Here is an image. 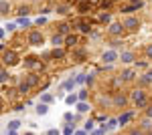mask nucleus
I'll list each match as a JSON object with an SVG mask.
<instances>
[{
  "label": "nucleus",
  "mask_w": 152,
  "mask_h": 135,
  "mask_svg": "<svg viewBox=\"0 0 152 135\" xmlns=\"http://www.w3.org/2000/svg\"><path fill=\"white\" fill-rule=\"evenodd\" d=\"M132 101L136 103L138 107H146L148 105V97H146V93L142 89H136V91H132Z\"/></svg>",
  "instance_id": "obj_1"
},
{
  "label": "nucleus",
  "mask_w": 152,
  "mask_h": 135,
  "mask_svg": "<svg viewBox=\"0 0 152 135\" xmlns=\"http://www.w3.org/2000/svg\"><path fill=\"white\" fill-rule=\"evenodd\" d=\"M28 45H33V46L43 45V34L39 32V30H31L28 32Z\"/></svg>",
  "instance_id": "obj_2"
},
{
  "label": "nucleus",
  "mask_w": 152,
  "mask_h": 135,
  "mask_svg": "<svg viewBox=\"0 0 152 135\" xmlns=\"http://www.w3.org/2000/svg\"><path fill=\"white\" fill-rule=\"evenodd\" d=\"M2 61H4V65H14V63H16V53H14V51H4Z\"/></svg>",
  "instance_id": "obj_3"
},
{
  "label": "nucleus",
  "mask_w": 152,
  "mask_h": 135,
  "mask_svg": "<svg viewBox=\"0 0 152 135\" xmlns=\"http://www.w3.org/2000/svg\"><path fill=\"white\" fill-rule=\"evenodd\" d=\"M138 26H140V22H138V18H134V16L126 18V22H124V28H130V30H136Z\"/></svg>",
  "instance_id": "obj_4"
},
{
  "label": "nucleus",
  "mask_w": 152,
  "mask_h": 135,
  "mask_svg": "<svg viewBox=\"0 0 152 135\" xmlns=\"http://www.w3.org/2000/svg\"><path fill=\"white\" fill-rule=\"evenodd\" d=\"M118 58V53H114V51H107V53H104V63H114Z\"/></svg>",
  "instance_id": "obj_5"
},
{
  "label": "nucleus",
  "mask_w": 152,
  "mask_h": 135,
  "mask_svg": "<svg viewBox=\"0 0 152 135\" xmlns=\"http://www.w3.org/2000/svg\"><path fill=\"white\" fill-rule=\"evenodd\" d=\"M132 79H134V71H132V69H128V71L122 73V81H132Z\"/></svg>",
  "instance_id": "obj_6"
},
{
  "label": "nucleus",
  "mask_w": 152,
  "mask_h": 135,
  "mask_svg": "<svg viewBox=\"0 0 152 135\" xmlns=\"http://www.w3.org/2000/svg\"><path fill=\"white\" fill-rule=\"evenodd\" d=\"M120 58H122V63H132V61H134V55H132V53H122Z\"/></svg>",
  "instance_id": "obj_7"
},
{
  "label": "nucleus",
  "mask_w": 152,
  "mask_h": 135,
  "mask_svg": "<svg viewBox=\"0 0 152 135\" xmlns=\"http://www.w3.org/2000/svg\"><path fill=\"white\" fill-rule=\"evenodd\" d=\"M37 113H39V115H45V113H47V103H39V105H37Z\"/></svg>",
  "instance_id": "obj_8"
},
{
  "label": "nucleus",
  "mask_w": 152,
  "mask_h": 135,
  "mask_svg": "<svg viewBox=\"0 0 152 135\" xmlns=\"http://www.w3.org/2000/svg\"><path fill=\"white\" fill-rule=\"evenodd\" d=\"M110 32L112 34H120L122 32V24H112V26H110Z\"/></svg>",
  "instance_id": "obj_9"
},
{
  "label": "nucleus",
  "mask_w": 152,
  "mask_h": 135,
  "mask_svg": "<svg viewBox=\"0 0 152 135\" xmlns=\"http://www.w3.org/2000/svg\"><path fill=\"white\" fill-rule=\"evenodd\" d=\"M26 67L28 69H37V67H41V63H37V58H28V61H26Z\"/></svg>",
  "instance_id": "obj_10"
},
{
  "label": "nucleus",
  "mask_w": 152,
  "mask_h": 135,
  "mask_svg": "<svg viewBox=\"0 0 152 135\" xmlns=\"http://www.w3.org/2000/svg\"><path fill=\"white\" fill-rule=\"evenodd\" d=\"M130 119H132V115H130V113H126V115H122V117L118 119V123H120V125H124V123H128Z\"/></svg>",
  "instance_id": "obj_11"
},
{
  "label": "nucleus",
  "mask_w": 152,
  "mask_h": 135,
  "mask_svg": "<svg viewBox=\"0 0 152 135\" xmlns=\"http://www.w3.org/2000/svg\"><path fill=\"white\" fill-rule=\"evenodd\" d=\"M26 83H28L31 87H33V85H37V83H39V79H37V75H28V77H26Z\"/></svg>",
  "instance_id": "obj_12"
},
{
  "label": "nucleus",
  "mask_w": 152,
  "mask_h": 135,
  "mask_svg": "<svg viewBox=\"0 0 152 135\" xmlns=\"http://www.w3.org/2000/svg\"><path fill=\"white\" fill-rule=\"evenodd\" d=\"M65 43H67V46H75V45H77V36H67Z\"/></svg>",
  "instance_id": "obj_13"
},
{
  "label": "nucleus",
  "mask_w": 152,
  "mask_h": 135,
  "mask_svg": "<svg viewBox=\"0 0 152 135\" xmlns=\"http://www.w3.org/2000/svg\"><path fill=\"white\" fill-rule=\"evenodd\" d=\"M87 109H89V107H87V103H85V101H81L79 105H77V111H79V113H85Z\"/></svg>",
  "instance_id": "obj_14"
},
{
  "label": "nucleus",
  "mask_w": 152,
  "mask_h": 135,
  "mask_svg": "<svg viewBox=\"0 0 152 135\" xmlns=\"http://www.w3.org/2000/svg\"><path fill=\"white\" fill-rule=\"evenodd\" d=\"M63 55H65V53H63L61 48H55V51L51 53V56H53V58H61V56H63Z\"/></svg>",
  "instance_id": "obj_15"
},
{
  "label": "nucleus",
  "mask_w": 152,
  "mask_h": 135,
  "mask_svg": "<svg viewBox=\"0 0 152 135\" xmlns=\"http://www.w3.org/2000/svg\"><path fill=\"white\" fill-rule=\"evenodd\" d=\"M28 89H31V85H28V83H20V87H18V91H20V93H28Z\"/></svg>",
  "instance_id": "obj_16"
},
{
  "label": "nucleus",
  "mask_w": 152,
  "mask_h": 135,
  "mask_svg": "<svg viewBox=\"0 0 152 135\" xmlns=\"http://www.w3.org/2000/svg\"><path fill=\"white\" fill-rule=\"evenodd\" d=\"M8 127H10V131H14V129H18V127H20V121H10Z\"/></svg>",
  "instance_id": "obj_17"
},
{
  "label": "nucleus",
  "mask_w": 152,
  "mask_h": 135,
  "mask_svg": "<svg viewBox=\"0 0 152 135\" xmlns=\"http://www.w3.org/2000/svg\"><path fill=\"white\" fill-rule=\"evenodd\" d=\"M41 101H43V103H51V101H53V97H51L49 93H45V95L41 97Z\"/></svg>",
  "instance_id": "obj_18"
},
{
  "label": "nucleus",
  "mask_w": 152,
  "mask_h": 135,
  "mask_svg": "<svg viewBox=\"0 0 152 135\" xmlns=\"http://www.w3.org/2000/svg\"><path fill=\"white\" fill-rule=\"evenodd\" d=\"M116 105H126V97H120V95H116Z\"/></svg>",
  "instance_id": "obj_19"
},
{
  "label": "nucleus",
  "mask_w": 152,
  "mask_h": 135,
  "mask_svg": "<svg viewBox=\"0 0 152 135\" xmlns=\"http://www.w3.org/2000/svg\"><path fill=\"white\" fill-rule=\"evenodd\" d=\"M6 79H8V73H6V69H2V73H0V81L6 83Z\"/></svg>",
  "instance_id": "obj_20"
},
{
  "label": "nucleus",
  "mask_w": 152,
  "mask_h": 135,
  "mask_svg": "<svg viewBox=\"0 0 152 135\" xmlns=\"http://www.w3.org/2000/svg\"><path fill=\"white\" fill-rule=\"evenodd\" d=\"M0 8H2V14H6V12H8V4H6V0H2Z\"/></svg>",
  "instance_id": "obj_21"
},
{
  "label": "nucleus",
  "mask_w": 152,
  "mask_h": 135,
  "mask_svg": "<svg viewBox=\"0 0 152 135\" xmlns=\"http://www.w3.org/2000/svg\"><path fill=\"white\" fill-rule=\"evenodd\" d=\"M67 30H69V26H67V24H61V26H59V32H61V34H65Z\"/></svg>",
  "instance_id": "obj_22"
},
{
  "label": "nucleus",
  "mask_w": 152,
  "mask_h": 135,
  "mask_svg": "<svg viewBox=\"0 0 152 135\" xmlns=\"http://www.w3.org/2000/svg\"><path fill=\"white\" fill-rule=\"evenodd\" d=\"M144 79H146V83H152V71H148V73L144 75Z\"/></svg>",
  "instance_id": "obj_23"
},
{
  "label": "nucleus",
  "mask_w": 152,
  "mask_h": 135,
  "mask_svg": "<svg viewBox=\"0 0 152 135\" xmlns=\"http://www.w3.org/2000/svg\"><path fill=\"white\" fill-rule=\"evenodd\" d=\"M75 101H77V97H75V95H69V97H67V103H69V105H71V103H75Z\"/></svg>",
  "instance_id": "obj_24"
},
{
  "label": "nucleus",
  "mask_w": 152,
  "mask_h": 135,
  "mask_svg": "<svg viewBox=\"0 0 152 135\" xmlns=\"http://www.w3.org/2000/svg\"><path fill=\"white\" fill-rule=\"evenodd\" d=\"M94 129V121H89V123H85V131H91Z\"/></svg>",
  "instance_id": "obj_25"
},
{
  "label": "nucleus",
  "mask_w": 152,
  "mask_h": 135,
  "mask_svg": "<svg viewBox=\"0 0 152 135\" xmlns=\"http://www.w3.org/2000/svg\"><path fill=\"white\" fill-rule=\"evenodd\" d=\"M53 45H55V46L61 45V36H53Z\"/></svg>",
  "instance_id": "obj_26"
},
{
  "label": "nucleus",
  "mask_w": 152,
  "mask_h": 135,
  "mask_svg": "<svg viewBox=\"0 0 152 135\" xmlns=\"http://www.w3.org/2000/svg\"><path fill=\"white\" fill-rule=\"evenodd\" d=\"M79 99H81V101L87 99V91H81V93H79Z\"/></svg>",
  "instance_id": "obj_27"
},
{
  "label": "nucleus",
  "mask_w": 152,
  "mask_h": 135,
  "mask_svg": "<svg viewBox=\"0 0 152 135\" xmlns=\"http://www.w3.org/2000/svg\"><path fill=\"white\" fill-rule=\"evenodd\" d=\"M146 115H148V117L152 119V105H148V109H146Z\"/></svg>",
  "instance_id": "obj_28"
},
{
  "label": "nucleus",
  "mask_w": 152,
  "mask_h": 135,
  "mask_svg": "<svg viewBox=\"0 0 152 135\" xmlns=\"http://www.w3.org/2000/svg\"><path fill=\"white\" fill-rule=\"evenodd\" d=\"M146 55H148V56H150V58H152V45L148 46V48H146Z\"/></svg>",
  "instance_id": "obj_29"
},
{
  "label": "nucleus",
  "mask_w": 152,
  "mask_h": 135,
  "mask_svg": "<svg viewBox=\"0 0 152 135\" xmlns=\"http://www.w3.org/2000/svg\"><path fill=\"white\" fill-rule=\"evenodd\" d=\"M47 135H59V131H55V129H51V131H49Z\"/></svg>",
  "instance_id": "obj_30"
}]
</instances>
